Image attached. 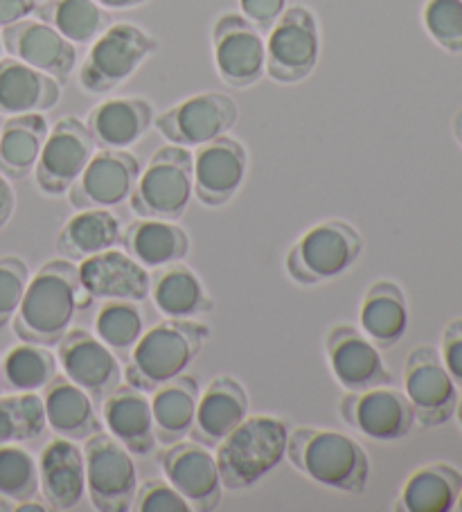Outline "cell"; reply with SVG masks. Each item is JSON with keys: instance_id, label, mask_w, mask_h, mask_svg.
<instances>
[{"instance_id": "cell-1", "label": "cell", "mask_w": 462, "mask_h": 512, "mask_svg": "<svg viewBox=\"0 0 462 512\" xmlns=\"http://www.w3.org/2000/svg\"><path fill=\"white\" fill-rule=\"evenodd\" d=\"M79 282L77 264L66 258L41 264L39 271L28 280L23 300L12 319L14 334L21 341L39 346H57L70 330L75 314L91 305Z\"/></svg>"}, {"instance_id": "cell-2", "label": "cell", "mask_w": 462, "mask_h": 512, "mask_svg": "<svg viewBox=\"0 0 462 512\" xmlns=\"http://www.w3.org/2000/svg\"><path fill=\"white\" fill-rule=\"evenodd\" d=\"M287 458L309 481L345 494H361L370 479V458L357 438L327 427L289 431Z\"/></svg>"}, {"instance_id": "cell-3", "label": "cell", "mask_w": 462, "mask_h": 512, "mask_svg": "<svg viewBox=\"0 0 462 512\" xmlns=\"http://www.w3.org/2000/svg\"><path fill=\"white\" fill-rule=\"evenodd\" d=\"M210 330L197 319H165L142 332L129 350L124 379L142 393L156 391L170 379L188 373L201 355Z\"/></svg>"}, {"instance_id": "cell-4", "label": "cell", "mask_w": 462, "mask_h": 512, "mask_svg": "<svg viewBox=\"0 0 462 512\" xmlns=\"http://www.w3.org/2000/svg\"><path fill=\"white\" fill-rule=\"evenodd\" d=\"M289 425L275 416H246L215 447L219 476L228 490H248L287 456Z\"/></svg>"}, {"instance_id": "cell-5", "label": "cell", "mask_w": 462, "mask_h": 512, "mask_svg": "<svg viewBox=\"0 0 462 512\" xmlns=\"http://www.w3.org/2000/svg\"><path fill=\"white\" fill-rule=\"evenodd\" d=\"M363 253V237L345 219H327L302 233L284 258L289 278L316 287L350 271Z\"/></svg>"}, {"instance_id": "cell-6", "label": "cell", "mask_w": 462, "mask_h": 512, "mask_svg": "<svg viewBox=\"0 0 462 512\" xmlns=\"http://www.w3.org/2000/svg\"><path fill=\"white\" fill-rule=\"evenodd\" d=\"M194 197L192 152L181 145L158 147L140 170L129 206L138 217L179 222Z\"/></svg>"}, {"instance_id": "cell-7", "label": "cell", "mask_w": 462, "mask_h": 512, "mask_svg": "<svg viewBox=\"0 0 462 512\" xmlns=\"http://www.w3.org/2000/svg\"><path fill=\"white\" fill-rule=\"evenodd\" d=\"M161 43L136 23H111L97 37L79 68V86L91 95H106L122 86L156 55Z\"/></svg>"}, {"instance_id": "cell-8", "label": "cell", "mask_w": 462, "mask_h": 512, "mask_svg": "<svg viewBox=\"0 0 462 512\" xmlns=\"http://www.w3.org/2000/svg\"><path fill=\"white\" fill-rule=\"evenodd\" d=\"M266 32V75L284 86L305 82L321 57L316 14L305 5H291Z\"/></svg>"}, {"instance_id": "cell-9", "label": "cell", "mask_w": 462, "mask_h": 512, "mask_svg": "<svg viewBox=\"0 0 462 512\" xmlns=\"http://www.w3.org/2000/svg\"><path fill=\"white\" fill-rule=\"evenodd\" d=\"M86 497L100 512L131 510L138 488V470L133 454L109 431H95L84 440Z\"/></svg>"}, {"instance_id": "cell-10", "label": "cell", "mask_w": 462, "mask_h": 512, "mask_svg": "<svg viewBox=\"0 0 462 512\" xmlns=\"http://www.w3.org/2000/svg\"><path fill=\"white\" fill-rule=\"evenodd\" d=\"M237 120L239 109L233 97L221 91H203L158 113L154 127L167 143L190 149L226 136Z\"/></svg>"}, {"instance_id": "cell-11", "label": "cell", "mask_w": 462, "mask_h": 512, "mask_svg": "<svg viewBox=\"0 0 462 512\" xmlns=\"http://www.w3.org/2000/svg\"><path fill=\"white\" fill-rule=\"evenodd\" d=\"M212 59L230 88H251L266 75V39L244 14L226 12L212 25Z\"/></svg>"}, {"instance_id": "cell-12", "label": "cell", "mask_w": 462, "mask_h": 512, "mask_svg": "<svg viewBox=\"0 0 462 512\" xmlns=\"http://www.w3.org/2000/svg\"><path fill=\"white\" fill-rule=\"evenodd\" d=\"M404 393L415 411V422L424 429L447 425L456 416L458 386L444 368L438 348L417 346L408 352Z\"/></svg>"}, {"instance_id": "cell-13", "label": "cell", "mask_w": 462, "mask_h": 512, "mask_svg": "<svg viewBox=\"0 0 462 512\" xmlns=\"http://www.w3.org/2000/svg\"><path fill=\"white\" fill-rule=\"evenodd\" d=\"M95 140L86 122L75 116L59 118L50 127L46 143L34 165V181L48 197H64L95 154Z\"/></svg>"}, {"instance_id": "cell-14", "label": "cell", "mask_w": 462, "mask_h": 512, "mask_svg": "<svg viewBox=\"0 0 462 512\" xmlns=\"http://www.w3.org/2000/svg\"><path fill=\"white\" fill-rule=\"evenodd\" d=\"M339 411L345 425L379 443L406 438L415 427V411L406 393L390 384L345 391Z\"/></svg>"}, {"instance_id": "cell-15", "label": "cell", "mask_w": 462, "mask_h": 512, "mask_svg": "<svg viewBox=\"0 0 462 512\" xmlns=\"http://www.w3.org/2000/svg\"><path fill=\"white\" fill-rule=\"evenodd\" d=\"M156 461L161 465L165 479L183 494L192 510L210 512L219 508L224 497L215 449L197 443V440H179L158 449Z\"/></svg>"}, {"instance_id": "cell-16", "label": "cell", "mask_w": 462, "mask_h": 512, "mask_svg": "<svg viewBox=\"0 0 462 512\" xmlns=\"http://www.w3.org/2000/svg\"><path fill=\"white\" fill-rule=\"evenodd\" d=\"M248 174V152L233 136L203 143L192 154L194 197L206 208H221L233 201Z\"/></svg>"}, {"instance_id": "cell-17", "label": "cell", "mask_w": 462, "mask_h": 512, "mask_svg": "<svg viewBox=\"0 0 462 512\" xmlns=\"http://www.w3.org/2000/svg\"><path fill=\"white\" fill-rule=\"evenodd\" d=\"M140 163L129 149H95L91 161L70 185L68 201L75 210L115 208L129 201Z\"/></svg>"}, {"instance_id": "cell-18", "label": "cell", "mask_w": 462, "mask_h": 512, "mask_svg": "<svg viewBox=\"0 0 462 512\" xmlns=\"http://www.w3.org/2000/svg\"><path fill=\"white\" fill-rule=\"evenodd\" d=\"M57 361L70 382L100 402L122 379L120 357L88 330H68L57 343Z\"/></svg>"}, {"instance_id": "cell-19", "label": "cell", "mask_w": 462, "mask_h": 512, "mask_svg": "<svg viewBox=\"0 0 462 512\" xmlns=\"http://www.w3.org/2000/svg\"><path fill=\"white\" fill-rule=\"evenodd\" d=\"M3 48L10 52V57L23 61L32 68L41 70L57 82L64 84L73 75L77 66V46L66 37L43 23L41 19H23L12 23L0 32Z\"/></svg>"}, {"instance_id": "cell-20", "label": "cell", "mask_w": 462, "mask_h": 512, "mask_svg": "<svg viewBox=\"0 0 462 512\" xmlns=\"http://www.w3.org/2000/svg\"><path fill=\"white\" fill-rule=\"evenodd\" d=\"M325 352L334 379L345 391H363L393 382L381 350L354 325H334L325 337Z\"/></svg>"}, {"instance_id": "cell-21", "label": "cell", "mask_w": 462, "mask_h": 512, "mask_svg": "<svg viewBox=\"0 0 462 512\" xmlns=\"http://www.w3.org/2000/svg\"><path fill=\"white\" fill-rule=\"evenodd\" d=\"M79 282L93 300H136L149 296L151 273L127 251L106 249L79 262Z\"/></svg>"}, {"instance_id": "cell-22", "label": "cell", "mask_w": 462, "mask_h": 512, "mask_svg": "<svg viewBox=\"0 0 462 512\" xmlns=\"http://www.w3.org/2000/svg\"><path fill=\"white\" fill-rule=\"evenodd\" d=\"M248 393L233 375H217L199 393L190 429L192 440L215 449L248 416Z\"/></svg>"}, {"instance_id": "cell-23", "label": "cell", "mask_w": 462, "mask_h": 512, "mask_svg": "<svg viewBox=\"0 0 462 512\" xmlns=\"http://www.w3.org/2000/svg\"><path fill=\"white\" fill-rule=\"evenodd\" d=\"M39 490L52 510H75L86 499L84 452L75 440L55 438L41 449Z\"/></svg>"}, {"instance_id": "cell-24", "label": "cell", "mask_w": 462, "mask_h": 512, "mask_svg": "<svg viewBox=\"0 0 462 512\" xmlns=\"http://www.w3.org/2000/svg\"><path fill=\"white\" fill-rule=\"evenodd\" d=\"M154 118L147 97H111L91 109L86 127L97 149H129L154 127Z\"/></svg>"}, {"instance_id": "cell-25", "label": "cell", "mask_w": 462, "mask_h": 512, "mask_svg": "<svg viewBox=\"0 0 462 512\" xmlns=\"http://www.w3.org/2000/svg\"><path fill=\"white\" fill-rule=\"evenodd\" d=\"M102 420L106 431L131 454L147 456L156 449L149 397L136 386H115L102 400Z\"/></svg>"}, {"instance_id": "cell-26", "label": "cell", "mask_w": 462, "mask_h": 512, "mask_svg": "<svg viewBox=\"0 0 462 512\" xmlns=\"http://www.w3.org/2000/svg\"><path fill=\"white\" fill-rule=\"evenodd\" d=\"M61 82L14 57H0V116H23L55 109Z\"/></svg>"}, {"instance_id": "cell-27", "label": "cell", "mask_w": 462, "mask_h": 512, "mask_svg": "<svg viewBox=\"0 0 462 512\" xmlns=\"http://www.w3.org/2000/svg\"><path fill=\"white\" fill-rule=\"evenodd\" d=\"M120 244L122 251H127L147 271L183 262L190 253V235L170 219L140 217L124 228Z\"/></svg>"}, {"instance_id": "cell-28", "label": "cell", "mask_w": 462, "mask_h": 512, "mask_svg": "<svg viewBox=\"0 0 462 512\" xmlns=\"http://www.w3.org/2000/svg\"><path fill=\"white\" fill-rule=\"evenodd\" d=\"M43 409H46V425L59 438L84 443L88 436L100 431L93 397L66 375H55L43 388Z\"/></svg>"}, {"instance_id": "cell-29", "label": "cell", "mask_w": 462, "mask_h": 512, "mask_svg": "<svg viewBox=\"0 0 462 512\" xmlns=\"http://www.w3.org/2000/svg\"><path fill=\"white\" fill-rule=\"evenodd\" d=\"M359 330L379 350L395 348L408 330V303L395 280H377L366 289L359 307Z\"/></svg>"}, {"instance_id": "cell-30", "label": "cell", "mask_w": 462, "mask_h": 512, "mask_svg": "<svg viewBox=\"0 0 462 512\" xmlns=\"http://www.w3.org/2000/svg\"><path fill=\"white\" fill-rule=\"evenodd\" d=\"M149 294L165 319H199L215 307L201 278L183 262L151 273Z\"/></svg>"}, {"instance_id": "cell-31", "label": "cell", "mask_w": 462, "mask_h": 512, "mask_svg": "<svg viewBox=\"0 0 462 512\" xmlns=\"http://www.w3.org/2000/svg\"><path fill=\"white\" fill-rule=\"evenodd\" d=\"M199 382L192 375H179L151 391V418H154L156 443L172 445L190 436L194 411L199 402Z\"/></svg>"}, {"instance_id": "cell-32", "label": "cell", "mask_w": 462, "mask_h": 512, "mask_svg": "<svg viewBox=\"0 0 462 512\" xmlns=\"http://www.w3.org/2000/svg\"><path fill=\"white\" fill-rule=\"evenodd\" d=\"M122 224L111 208H84L61 226L57 251L70 262H82L91 255L120 244Z\"/></svg>"}, {"instance_id": "cell-33", "label": "cell", "mask_w": 462, "mask_h": 512, "mask_svg": "<svg viewBox=\"0 0 462 512\" xmlns=\"http://www.w3.org/2000/svg\"><path fill=\"white\" fill-rule=\"evenodd\" d=\"M462 474L449 463H429L408 476L395 503L402 512H449L456 508Z\"/></svg>"}, {"instance_id": "cell-34", "label": "cell", "mask_w": 462, "mask_h": 512, "mask_svg": "<svg viewBox=\"0 0 462 512\" xmlns=\"http://www.w3.org/2000/svg\"><path fill=\"white\" fill-rule=\"evenodd\" d=\"M50 125L43 113L10 116L0 129V172L7 179H25L34 172Z\"/></svg>"}, {"instance_id": "cell-35", "label": "cell", "mask_w": 462, "mask_h": 512, "mask_svg": "<svg viewBox=\"0 0 462 512\" xmlns=\"http://www.w3.org/2000/svg\"><path fill=\"white\" fill-rule=\"evenodd\" d=\"M34 14L75 46H91L113 23L111 12L95 0H46Z\"/></svg>"}, {"instance_id": "cell-36", "label": "cell", "mask_w": 462, "mask_h": 512, "mask_svg": "<svg viewBox=\"0 0 462 512\" xmlns=\"http://www.w3.org/2000/svg\"><path fill=\"white\" fill-rule=\"evenodd\" d=\"M59 361L48 346L21 341L3 357L5 388L12 393H39L57 375Z\"/></svg>"}, {"instance_id": "cell-37", "label": "cell", "mask_w": 462, "mask_h": 512, "mask_svg": "<svg viewBox=\"0 0 462 512\" xmlns=\"http://www.w3.org/2000/svg\"><path fill=\"white\" fill-rule=\"evenodd\" d=\"M145 332V312L136 300H104L95 316V337L115 355L127 357Z\"/></svg>"}, {"instance_id": "cell-38", "label": "cell", "mask_w": 462, "mask_h": 512, "mask_svg": "<svg viewBox=\"0 0 462 512\" xmlns=\"http://www.w3.org/2000/svg\"><path fill=\"white\" fill-rule=\"evenodd\" d=\"M46 429V409L39 393H0V445L32 443Z\"/></svg>"}, {"instance_id": "cell-39", "label": "cell", "mask_w": 462, "mask_h": 512, "mask_svg": "<svg viewBox=\"0 0 462 512\" xmlns=\"http://www.w3.org/2000/svg\"><path fill=\"white\" fill-rule=\"evenodd\" d=\"M39 492V463L19 443L0 445V497L14 503L34 499Z\"/></svg>"}, {"instance_id": "cell-40", "label": "cell", "mask_w": 462, "mask_h": 512, "mask_svg": "<svg viewBox=\"0 0 462 512\" xmlns=\"http://www.w3.org/2000/svg\"><path fill=\"white\" fill-rule=\"evenodd\" d=\"M422 25L442 50L462 55V0H426Z\"/></svg>"}, {"instance_id": "cell-41", "label": "cell", "mask_w": 462, "mask_h": 512, "mask_svg": "<svg viewBox=\"0 0 462 512\" xmlns=\"http://www.w3.org/2000/svg\"><path fill=\"white\" fill-rule=\"evenodd\" d=\"M30 280L28 262L19 255H3L0 258V328L10 325L19 310L25 287Z\"/></svg>"}, {"instance_id": "cell-42", "label": "cell", "mask_w": 462, "mask_h": 512, "mask_svg": "<svg viewBox=\"0 0 462 512\" xmlns=\"http://www.w3.org/2000/svg\"><path fill=\"white\" fill-rule=\"evenodd\" d=\"M131 510L136 512H192V506L170 481L147 479L138 483Z\"/></svg>"}, {"instance_id": "cell-43", "label": "cell", "mask_w": 462, "mask_h": 512, "mask_svg": "<svg viewBox=\"0 0 462 512\" xmlns=\"http://www.w3.org/2000/svg\"><path fill=\"white\" fill-rule=\"evenodd\" d=\"M440 357L458 388H462V316L451 319L442 330Z\"/></svg>"}, {"instance_id": "cell-44", "label": "cell", "mask_w": 462, "mask_h": 512, "mask_svg": "<svg viewBox=\"0 0 462 512\" xmlns=\"http://www.w3.org/2000/svg\"><path fill=\"white\" fill-rule=\"evenodd\" d=\"M239 10L255 28L266 32L278 21V16L287 10V0H239Z\"/></svg>"}, {"instance_id": "cell-45", "label": "cell", "mask_w": 462, "mask_h": 512, "mask_svg": "<svg viewBox=\"0 0 462 512\" xmlns=\"http://www.w3.org/2000/svg\"><path fill=\"white\" fill-rule=\"evenodd\" d=\"M37 5V0H0V30L28 19L37 10Z\"/></svg>"}, {"instance_id": "cell-46", "label": "cell", "mask_w": 462, "mask_h": 512, "mask_svg": "<svg viewBox=\"0 0 462 512\" xmlns=\"http://www.w3.org/2000/svg\"><path fill=\"white\" fill-rule=\"evenodd\" d=\"M16 210V194L7 176L0 172V228L10 224V219Z\"/></svg>"}, {"instance_id": "cell-47", "label": "cell", "mask_w": 462, "mask_h": 512, "mask_svg": "<svg viewBox=\"0 0 462 512\" xmlns=\"http://www.w3.org/2000/svg\"><path fill=\"white\" fill-rule=\"evenodd\" d=\"M97 5H102L104 10H133V7L145 5L147 0H95Z\"/></svg>"}, {"instance_id": "cell-48", "label": "cell", "mask_w": 462, "mask_h": 512, "mask_svg": "<svg viewBox=\"0 0 462 512\" xmlns=\"http://www.w3.org/2000/svg\"><path fill=\"white\" fill-rule=\"evenodd\" d=\"M453 136H456V140L462 147V109L456 113V118H453Z\"/></svg>"}, {"instance_id": "cell-49", "label": "cell", "mask_w": 462, "mask_h": 512, "mask_svg": "<svg viewBox=\"0 0 462 512\" xmlns=\"http://www.w3.org/2000/svg\"><path fill=\"white\" fill-rule=\"evenodd\" d=\"M5 388V379H3V357H0V393H3Z\"/></svg>"}, {"instance_id": "cell-50", "label": "cell", "mask_w": 462, "mask_h": 512, "mask_svg": "<svg viewBox=\"0 0 462 512\" xmlns=\"http://www.w3.org/2000/svg\"><path fill=\"white\" fill-rule=\"evenodd\" d=\"M456 416L460 420V427H462V400H458V406H456Z\"/></svg>"}, {"instance_id": "cell-51", "label": "cell", "mask_w": 462, "mask_h": 512, "mask_svg": "<svg viewBox=\"0 0 462 512\" xmlns=\"http://www.w3.org/2000/svg\"><path fill=\"white\" fill-rule=\"evenodd\" d=\"M456 510L462 512V490H460V497H458V501H456Z\"/></svg>"}, {"instance_id": "cell-52", "label": "cell", "mask_w": 462, "mask_h": 512, "mask_svg": "<svg viewBox=\"0 0 462 512\" xmlns=\"http://www.w3.org/2000/svg\"><path fill=\"white\" fill-rule=\"evenodd\" d=\"M3 50H5V48H3V39H0V57H3Z\"/></svg>"}]
</instances>
